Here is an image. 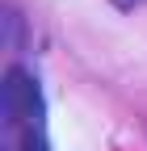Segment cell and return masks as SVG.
<instances>
[{
    "instance_id": "1",
    "label": "cell",
    "mask_w": 147,
    "mask_h": 151,
    "mask_svg": "<svg viewBox=\"0 0 147 151\" xmlns=\"http://www.w3.org/2000/svg\"><path fill=\"white\" fill-rule=\"evenodd\" d=\"M4 118L17 126H38L42 118V88L34 84V76L25 67H9L4 71Z\"/></svg>"
},
{
    "instance_id": "2",
    "label": "cell",
    "mask_w": 147,
    "mask_h": 151,
    "mask_svg": "<svg viewBox=\"0 0 147 151\" xmlns=\"http://www.w3.org/2000/svg\"><path fill=\"white\" fill-rule=\"evenodd\" d=\"M21 151H50V143L38 126H30V130H21Z\"/></svg>"
}]
</instances>
